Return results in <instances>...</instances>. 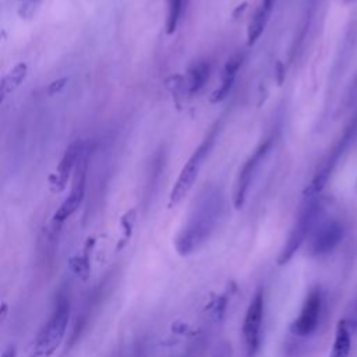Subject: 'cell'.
<instances>
[{"mask_svg":"<svg viewBox=\"0 0 357 357\" xmlns=\"http://www.w3.org/2000/svg\"><path fill=\"white\" fill-rule=\"evenodd\" d=\"M222 209L220 194L216 188H211L202 195L188 220L176 237V250L181 255L195 251L213 231Z\"/></svg>","mask_w":357,"mask_h":357,"instance_id":"obj_1","label":"cell"},{"mask_svg":"<svg viewBox=\"0 0 357 357\" xmlns=\"http://www.w3.org/2000/svg\"><path fill=\"white\" fill-rule=\"evenodd\" d=\"M70 319V297L61 290L54 301L52 314L39 331L31 351V357H50L60 346Z\"/></svg>","mask_w":357,"mask_h":357,"instance_id":"obj_2","label":"cell"},{"mask_svg":"<svg viewBox=\"0 0 357 357\" xmlns=\"http://www.w3.org/2000/svg\"><path fill=\"white\" fill-rule=\"evenodd\" d=\"M216 137V127L213 130V132H211L201 145L197 146V149L192 152V155L188 158V160L185 162V165L183 166L178 177L174 181V185L172 188L170 192V199H169V208H173L174 205H177L178 202H181L184 199V197L187 195V192L190 191V188L192 187V184L195 183L198 173L201 170V166L208 155V152L211 151L213 141Z\"/></svg>","mask_w":357,"mask_h":357,"instance_id":"obj_3","label":"cell"},{"mask_svg":"<svg viewBox=\"0 0 357 357\" xmlns=\"http://www.w3.org/2000/svg\"><path fill=\"white\" fill-rule=\"evenodd\" d=\"M264 289L258 287L247 307L241 328L243 344L247 357H254L259 349L264 322Z\"/></svg>","mask_w":357,"mask_h":357,"instance_id":"obj_4","label":"cell"},{"mask_svg":"<svg viewBox=\"0 0 357 357\" xmlns=\"http://www.w3.org/2000/svg\"><path fill=\"white\" fill-rule=\"evenodd\" d=\"M317 213H318V202L315 201V197L308 198L307 204L303 206V209L297 218V222H296L293 230L289 234V238H287L282 252L279 254V258H278L279 265H284L286 262H289L293 258L296 251L300 248V245L304 243L305 237L308 236V233L314 225V220L317 218Z\"/></svg>","mask_w":357,"mask_h":357,"instance_id":"obj_5","label":"cell"},{"mask_svg":"<svg viewBox=\"0 0 357 357\" xmlns=\"http://www.w3.org/2000/svg\"><path fill=\"white\" fill-rule=\"evenodd\" d=\"M357 135V116L356 119L350 123V126L346 128V131L343 132L342 138L339 139V142L336 144V146L332 149V152L329 153L328 159L324 162V165L321 166V169L315 173L312 181L310 183L308 188L305 190V197L307 198H314L315 195H318L322 188L325 187L332 170L335 169L336 163L339 162V159L342 158L343 152L350 146L353 138Z\"/></svg>","mask_w":357,"mask_h":357,"instance_id":"obj_6","label":"cell"},{"mask_svg":"<svg viewBox=\"0 0 357 357\" xmlns=\"http://www.w3.org/2000/svg\"><path fill=\"white\" fill-rule=\"evenodd\" d=\"M322 310V293L319 287H314L308 291L300 314L290 325V332L296 336L305 337L312 335L319 324Z\"/></svg>","mask_w":357,"mask_h":357,"instance_id":"obj_7","label":"cell"},{"mask_svg":"<svg viewBox=\"0 0 357 357\" xmlns=\"http://www.w3.org/2000/svg\"><path fill=\"white\" fill-rule=\"evenodd\" d=\"M86 169H88V162L85 152H82L78 165L74 170V177H73V184L68 197L61 202L59 209L56 211L53 216L54 225H61L66 219H68L81 205L84 195H85V187H86Z\"/></svg>","mask_w":357,"mask_h":357,"instance_id":"obj_8","label":"cell"},{"mask_svg":"<svg viewBox=\"0 0 357 357\" xmlns=\"http://www.w3.org/2000/svg\"><path fill=\"white\" fill-rule=\"evenodd\" d=\"M272 142H273L272 137L262 141L257 146V149L251 153V156L241 166L237 181H236V187H234V191H233V204L237 209H240L243 206V204L245 201V197H247V192H248V188H250L251 181L254 178L255 170L259 166L264 156L269 152V149L272 146Z\"/></svg>","mask_w":357,"mask_h":357,"instance_id":"obj_9","label":"cell"},{"mask_svg":"<svg viewBox=\"0 0 357 357\" xmlns=\"http://www.w3.org/2000/svg\"><path fill=\"white\" fill-rule=\"evenodd\" d=\"M82 152H84V145L81 141H74L67 146L61 160L59 162L56 173L50 176V185L53 191L59 192L64 190L66 183L71 176L73 170H75Z\"/></svg>","mask_w":357,"mask_h":357,"instance_id":"obj_10","label":"cell"},{"mask_svg":"<svg viewBox=\"0 0 357 357\" xmlns=\"http://www.w3.org/2000/svg\"><path fill=\"white\" fill-rule=\"evenodd\" d=\"M343 237V227L336 220L324 223L312 236L310 243V252L312 255H324L331 252Z\"/></svg>","mask_w":357,"mask_h":357,"instance_id":"obj_11","label":"cell"},{"mask_svg":"<svg viewBox=\"0 0 357 357\" xmlns=\"http://www.w3.org/2000/svg\"><path fill=\"white\" fill-rule=\"evenodd\" d=\"M241 63H243V54H240V53L233 54V56H230L227 59V61L225 63V67L222 70L220 84L215 89V92L212 93V96L209 99L211 103H219V102H222L229 95Z\"/></svg>","mask_w":357,"mask_h":357,"instance_id":"obj_12","label":"cell"},{"mask_svg":"<svg viewBox=\"0 0 357 357\" xmlns=\"http://www.w3.org/2000/svg\"><path fill=\"white\" fill-rule=\"evenodd\" d=\"M351 332L347 326L346 319H340L336 325V332H335V340L332 344V350L329 357H349L350 353V346H351Z\"/></svg>","mask_w":357,"mask_h":357,"instance_id":"obj_13","label":"cell"},{"mask_svg":"<svg viewBox=\"0 0 357 357\" xmlns=\"http://www.w3.org/2000/svg\"><path fill=\"white\" fill-rule=\"evenodd\" d=\"M272 10L261 6L255 14L252 15L250 24H248V28H247V39H248V45H254L259 36L262 35L265 26H266V22H268V18H269V14H271Z\"/></svg>","mask_w":357,"mask_h":357,"instance_id":"obj_14","label":"cell"},{"mask_svg":"<svg viewBox=\"0 0 357 357\" xmlns=\"http://www.w3.org/2000/svg\"><path fill=\"white\" fill-rule=\"evenodd\" d=\"M28 66L25 63H18L6 77L1 79V99H4L10 92H13L26 77Z\"/></svg>","mask_w":357,"mask_h":357,"instance_id":"obj_15","label":"cell"},{"mask_svg":"<svg viewBox=\"0 0 357 357\" xmlns=\"http://www.w3.org/2000/svg\"><path fill=\"white\" fill-rule=\"evenodd\" d=\"M209 71H211V66L208 61H199L190 68L188 82H187L190 93H197L205 85L209 77Z\"/></svg>","mask_w":357,"mask_h":357,"instance_id":"obj_16","label":"cell"},{"mask_svg":"<svg viewBox=\"0 0 357 357\" xmlns=\"http://www.w3.org/2000/svg\"><path fill=\"white\" fill-rule=\"evenodd\" d=\"M184 7V0H167L166 13V32L173 33L178 25L180 15Z\"/></svg>","mask_w":357,"mask_h":357,"instance_id":"obj_17","label":"cell"},{"mask_svg":"<svg viewBox=\"0 0 357 357\" xmlns=\"http://www.w3.org/2000/svg\"><path fill=\"white\" fill-rule=\"evenodd\" d=\"M132 215H134V211H130L128 213H126L121 219V225H123V229H124V238L121 243H119V248L124 247V244L128 241L130 236H131V229H132Z\"/></svg>","mask_w":357,"mask_h":357,"instance_id":"obj_18","label":"cell"},{"mask_svg":"<svg viewBox=\"0 0 357 357\" xmlns=\"http://www.w3.org/2000/svg\"><path fill=\"white\" fill-rule=\"evenodd\" d=\"M344 319L347 322V326H349L350 332L353 333L357 329V298L353 301V304L350 307V311H349V314Z\"/></svg>","mask_w":357,"mask_h":357,"instance_id":"obj_19","label":"cell"},{"mask_svg":"<svg viewBox=\"0 0 357 357\" xmlns=\"http://www.w3.org/2000/svg\"><path fill=\"white\" fill-rule=\"evenodd\" d=\"M67 82H68V78H67V77H63V78H59V79L50 82L49 86H47V93H49V95L59 93V92L66 86Z\"/></svg>","mask_w":357,"mask_h":357,"instance_id":"obj_20","label":"cell"},{"mask_svg":"<svg viewBox=\"0 0 357 357\" xmlns=\"http://www.w3.org/2000/svg\"><path fill=\"white\" fill-rule=\"evenodd\" d=\"M283 78H284V68H283V64L280 61H278L276 63V81L279 85L283 82Z\"/></svg>","mask_w":357,"mask_h":357,"instance_id":"obj_21","label":"cell"},{"mask_svg":"<svg viewBox=\"0 0 357 357\" xmlns=\"http://www.w3.org/2000/svg\"><path fill=\"white\" fill-rule=\"evenodd\" d=\"M215 357H231V353H230V347H229V344H222L220 347H219V350H218V353H216V356Z\"/></svg>","mask_w":357,"mask_h":357,"instance_id":"obj_22","label":"cell"},{"mask_svg":"<svg viewBox=\"0 0 357 357\" xmlns=\"http://www.w3.org/2000/svg\"><path fill=\"white\" fill-rule=\"evenodd\" d=\"M15 354H17V349H15V346H8V347L3 351L1 357H15Z\"/></svg>","mask_w":357,"mask_h":357,"instance_id":"obj_23","label":"cell"},{"mask_svg":"<svg viewBox=\"0 0 357 357\" xmlns=\"http://www.w3.org/2000/svg\"><path fill=\"white\" fill-rule=\"evenodd\" d=\"M6 311H7V304L3 303L1 304V321H4V318H6V314H7Z\"/></svg>","mask_w":357,"mask_h":357,"instance_id":"obj_24","label":"cell"},{"mask_svg":"<svg viewBox=\"0 0 357 357\" xmlns=\"http://www.w3.org/2000/svg\"><path fill=\"white\" fill-rule=\"evenodd\" d=\"M346 1H353V0H346Z\"/></svg>","mask_w":357,"mask_h":357,"instance_id":"obj_25","label":"cell"},{"mask_svg":"<svg viewBox=\"0 0 357 357\" xmlns=\"http://www.w3.org/2000/svg\"><path fill=\"white\" fill-rule=\"evenodd\" d=\"M31 1H38V0H31Z\"/></svg>","mask_w":357,"mask_h":357,"instance_id":"obj_26","label":"cell"}]
</instances>
